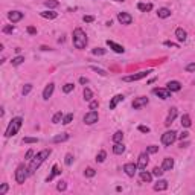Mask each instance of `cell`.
I'll list each match as a JSON object with an SVG mask.
<instances>
[{
	"label": "cell",
	"mask_w": 195,
	"mask_h": 195,
	"mask_svg": "<svg viewBox=\"0 0 195 195\" xmlns=\"http://www.w3.org/2000/svg\"><path fill=\"white\" fill-rule=\"evenodd\" d=\"M49 154H51V150H43V151H40L37 156H34L32 159H31V165H29V168H28V171H29V175H32L35 171L41 166V163L49 157Z\"/></svg>",
	"instance_id": "cell-1"
},
{
	"label": "cell",
	"mask_w": 195,
	"mask_h": 195,
	"mask_svg": "<svg viewBox=\"0 0 195 195\" xmlns=\"http://www.w3.org/2000/svg\"><path fill=\"white\" fill-rule=\"evenodd\" d=\"M73 44L76 49H85L87 46V35L81 28H76L73 31Z\"/></svg>",
	"instance_id": "cell-2"
},
{
	"label": "cell",
	"mask_w": 195,
	"mask_h": 195,
	"mask_svg": "<svg viewBox=\"0 0 195 195\" xmlns=\"http://www.w3.org/2000/svg\"><path fill=\"white\" fill-rule=\"evenodd\" d=\"M21 124H23V119L21 117H14L11 122H9V125L6 128V133H5V137H12L18 133V130L21 128Z\"/></svg>",
	"instance_id": "cell-3"
},
{
	"label": "cell",
	"mask_w": 195,
	"mask_h": 195,
	"mask_svg": "<svg viewBox=\"0 0 195 195\" xmlns=\"http://www.w3.org/2000/svg\"><path fill=\"white\" fill-rule=\"evenodd\" d=\"M28 175H29L28 168L24 166V165H20V166L17 168V171H15V181H17L18 184H23Z\"/></svg>",
	"instance_id": "cell-4"
},
{
	"label": "cell",
	"mask_w": 195,
	"mask_h": 195,
	"mask_svg": "<svg viewBox=\"0 0 195 195\" xmlns=\"http://www.w3.org/2000/svg\"><path fill=\"white\" fill-rule=\"evenodd\" d=\"M151 72H153V70H142V72H139V73H134V75H128V76H124V78H122V81H125V82H133V81H139V79H142V78H145V76H148Z\"/></svg>",
	"instance_id": "cell-5"
},
{
	"label": "cell",
	"mask_w": 195,
	"mask_h": 195,
	"mask_svg": "<svg viewBox=\"0 0 195 195\" xmlns=\"http://www.w3.org/2000/svg\"><path fill=\"white\" fill-rule=\"evenodd\" d=\"M177 140V133L174 130H171V131H166L163 136H162V143L165 146H171L174 142Z\"/></svg>",
	"instance_id": "cell-6"
},
{
	"label": "cell",
	"mask_w": 195,
	"mask_h": 195,
	"mask_svg": "<svg viewBox=\"0 0 195 195\" xmlns=\"http://www.w3.org/2000/svg\"><path fill=\"white\" fill-rule=\"evenodd\" d=\"M98 119H99V114H98V111L91 110V111H88V113L84 116V124H87V125H93L94 122H98Z\"/></svg>",
	"instance_id": "cell-7"
},
{
	"label": "cell",
	"mask_w": 195,
	"mask_h": 195,
	"mask_svg": "<svg viewBox=\"0 0 195 195\" xmlns=\"http://www.w3.org/2000/svg\"><path fill=\"white\" fill-rule=\"evenodd\" d=\"M148 102H150V99H148L146 96H139V98H136V99L133 101V104H131V105H133V108H134V110H139V108L145 107Z\"/></svg>",
	"instance_id": "cell-8"
},
{
	"label": "cell",
	"mask_w": 195,
	"mask_h": 195,
	"mask_svg": "<svg viewBox=\"0 0 195 195\" xmlns=\"http://www.w3.org/2000/svg\"><path fill=\"white\" fill-rule=\"evenodd\" d=\"M146 165H148V153H142L137 160V169L143 171V169H146Z\"/></svg>",
	"instance_id": "cell-9"
},
{
	"label": "cell",
	"mask_w": 195,
	"mask_h": 195,
	"mask_svg": "<svg viewBox=\"0 0 195 195\" xmlns=\"http://www.w3.org/2000/svg\"><path fill=\"white\" fill-rule=\"evenodd\" d=\"M117 20H119L122 24H131V23H133V17H131L128 12H119V14H117Z\"/></svg>",
	"instance_id": "cell-10"
},
{
	"label": "cell",
	"mask_w": 195,
	"mask_h": 195,
	"mask_svg": "<svg viewBox=\"0 0 195 195\" xmlns=\"http://www.w3.org/2000/svg\"><path fill=\"white\" fill-rule=\"evenodd\" d=\"M124 171H125V174L128 177H134L136 171H137V165H134V163H125L124 165Z\"/></svg>",
	"instance_id": "cell-11"
},
{
	"label": "cell",
	"mask_w": 195,
	"mask_h": 195,
	"mask_svg": "<svg viewBox=\"0 0 195 195\" xmlns=\"http://www.w3.org/2000/svg\"><path fill=\"white\" fill-rule=\"evenodd\" d=\"M175 117H177V108L175 107H172L169 110V113H168V117H166V120H165V125L166 127H169L171 124H172V122L175 120Z\"/></svg>",
	"instance_id": "cell-12"
},
{
	"label": "cell",
	"mask_w": 195,
	"mask_h": 195,
	"mask_svg": "<svg viewBox=\"0 0 195 195\" xmlns=\"http://www.w3.org/2000/svg\"><path fill=\"white\" fill-rule=\"evenodd\" d=\"M153 93L157 94L160 99H168V98H171V91L168 88H154Z\"/></svg>",
	"instance_id": "cell-13"
},
{
	"label": "cell",
	"mask_w": 195,
	"mask_h": 195,
	"mask_svg": "<svg viewBox=\"0 0 195 195\" xmlns=\"http://www.w3.org/2000/svg\"><path fill=\"white\" fill-rule=\"evenodd\" d=\"M54 88H55V84L54 82H49L46 85V88L43 90V99H49V98L52 96V93H54Z\"/></svg>",
	"instance_id": "cell-14"
},
{
	"label": "cell",
	"mask_w": 195,
	"mask_h": 195,
	"mask_svg": "<svg viewBox=\"0 0 195 195\" xmlns=\"http://www.w3.org/2000/svg\"><path fill=\"white\" fill-rule=\"evenodd\" d=\"M8 18L12 23H17V21H20L23 18V12H20V11H11V12H8Z\"/></svg>",
	"instance_id": "cell-15"
},
{
	"label": "cell",
	"mask_w": 195,
	"mask_h": 195,
	"mask_svg": "<svg viewBox=\"0 0 195 195\" xmlns=\"http://www.w3.org/2000/svg\"><path fill=\"white\" fill-rule=\"evenodd\" d=\"M166 88L172 93V91H180V88H181V84L178 82V81H169L168 84H166Z\"/></svg>",
	"instance_id": "cell-16"
},
{
	"label": "cell",
	"mask_w": 195,
	"mask_h": 195,
	"mask_svg": "<svg viewBox=\"0 0 195 195\" xmlns=\"http://www.w3.org/2000/svg\"><path fill=\"white\" fill-rule=\"evenodd\" d=\"M172 168H174V159H171V157L163 159V163H162V169L163 171H171Z\"/></svg>",
	"instance_id": "cell-17"
},
{
	"label": "cell",
	"mask_w": 195,
	"mask_h": 195,
	"mask_svg": "<svg viewBox=\"0 0 195 195\" xmlns=\"http://www.w3.org/2000/svg\"><path fill=\"white\" fill-rule=\"evenodd\" d=\"M124 101V94H116L114 98H111V101H110V110H114L117 107L119 102Z\"/></svg>",
	"instance_id": "cell-18"
},
{
	"label": "cell",
	"mask_w": 195,
	"mask_h": 195,
	"mask_svg": "<svg viewBox=\"0 0 195 195\" xmlns=\"http://www.w3.org/2000/svg\"><path fill=\"white\" fill-rule=\"evenodd\" d=\"M107 44H108V46H110V47L113 49V51H114L116 54H124V52H125V49L122 47L120 44L114 43V41H110V40H108V41H107Z\"/></svg>",
	"instance_id": "cell-19"
},
{
	"label": "cell",
	"mask_w": 195,
	"mask_h": 195,
	"mask_svg": "<svg viewBox=\"0 0 195 195\" xmlns=\"http://www.w3.org/2000/svg\"><path fill=\"white\" fill-rule=\"evenodd\" d=\"M168 189V181L166 180H159L156 184H154V190H166Z\"/></svg>",
	"instance_id": "cell-20"
},
{
	"label": "cell",
	"mask_w": 195,
	"mask_h": 195,
	"mask_svg": "<svg viewBox=\"0 0 195 195\" xmlns=\"http://www.w3.org/2000/svg\"><path fill=\"white\" fill-rule=\"evenodd\" d=\"M175 37H177V40H178V41H186L187 34H186V31H184V29L178 28V29L175 31Z\"/></svg>",
	"instance_id": "cell-21"
},
{
	"label": "cell",
	"mask_w": 195,
	"mask_h": 195,
	"mask_svg": "<svg viewBox=\"0 0 195 195\" xmlns=\"http://www.w3.org/2000/svg\"><path fill=\"white\" fill-rule=\"evenodd\" d=\"M140 180H142V181H145V183H150V181L153 180V174L146 172V171L143 169V171H140Z\"/></svg>",
	"instance_id": "cell-22"
},
{
	"label": "cell",
	"mask_w": 195,
	"mask_h": 195,
	"mask_svg": "<svg viewBox=\"0 0 195 195\" xmlns=\"http://www.w3.org/2000/svg\"><path fill=\"white\" fill-rule=\"evenodd\" d=\"M60 172H61V171L58 169V166H57V165H54V166H52V172L49 174V177L46 178V181H52V180H54V177H57Z\"/></svg>",
	"instance_id": "cell-23"
},
{
	"label": "cell",
	"mask_w": 195,
	"mask_h": 195,
	"mask_svg": "<svg viewBox=\"0 0 195 195\" xmlns=\"http://www.w3.org/2000/svg\"><path fill=\"white\" fill-rule=\"evenodd\" d=\"M124 151H125V146L122 145L120 142L114 143V146H113V153H114V154H122Z\"/></svg>",
	"instance_id": "cell-24"
},
{
	"label": "cell",
	"mask_w": 195,
	"mask_h": 195,
	"mask_svg": "<svg viewBox=\"0 0 195 195\" xmlns=\"http://www.w3.org/2000/svg\"><path fill=\"white\" fill-rule=\"evenodd\" d=\"M40 15L43 18H49V20L57 18V12H54V11H44V12H40Z\"/></svg>",
	"instance_id": "cell-25"
},
{
	"label": "cell",
	"mask_w": 195,
	"mask_h": 195,
	"mask_svg": "<svg viewBox=\"0 0 195 195\" xmlns=\"http://www.w3.org/2000/svg\"><path fill=\"white\" fill-rule=\"evenodd\" d=\"M157 15H159L160 18H168V17L171 15V9H168V8H160L159 12H157Z\"/></svg>",
	"instance_id": "cell-26"
},
{
	"label": "cell",
	"mask_w": 195,
	"mask_h": 195,
	"mask_svg": "<svg viewBox=\"0 0 195 195\" xmlns=\"http://www.w3.org/2000/svg\"><path fill=\"white\" fill-rule=\"evenodd\" d=\"M137 8H139L142 12H150V11L153 9V5H151V3H139Z\"/></svg>",
	"instance_id": "cell-27"
},
{
	"label": "cell",
	"mask_w": 195,
	"mask_h": 195,
	"mask_svg": "<svg viewBox=\"0 0 195 195\" xmlns=\"http://www.w3.org/2000/svg\"><path fill=\"white\" fill-rule=\"evenodd\" d=\"M69 139V134L67 133H61L60 136H55L54 137V143H60V142H66Z\"/></svg>",
	"instance_id": "cell-28"
},
{
	"label": "cell",
	"mask_w": 195,
	"mask_h": 195,
	"mask_svg": "<svg viewBox=\"0 0 195 195\" xmlns=\"http://www.w3.org/2000/svg\"><path fill=\"white\" fill-rule=\"evenodd\" d=\"M82 96H84V99H85V101H88V102H90V101L93 99V91H91L90 88H84Z\"/></svg>",
	"instance_id": "cell-29"
},
{
	"label": "cell",
	"mask_w": 195,
	"mask_h": 195,
	"mask_svg": "<svg viewBox=\"0 0 195 195\" xmlns=\"http://www.w3.org/2000/svg\"><path fill=\"white\" fill-rule=\"evenodd\" d=\"M181 125H183L184 128H189V127H190V117H189V114H183V116H181Z\"/></svg>",
	"instance_id": "cell-30"
},
{
	"label": "cell",
	"mask_w": 195,
	"mask_h": 195,
	"mask_svg": "<svg viewBox=\"0 0 195 195\" xmlns=\"http://www.w3.org/2000/svg\"><path fill=\"white\" fill-rule=\"evenodd\" d=\"M44 5H46V8H57L58 5H60V2H58V0H46V2H44Z\"/></svg>",
	"instance_id": "cell-31"
},
{
	"label": "cell",
	"mask_w": 195,
	"mask_h": 195,
	"mask_svg": "<svg viewBox=\"0 0 195 195\" xmlns=\"http://www.w3.org/2000/svg\"><path fill=\"white\" fill-rule=\"evenodd\" d=\"M63 113L61 111H58V113H55L54 114V117H52V122H54V124H60V122H63Z\"/></svg>",
	"instance_id": "cell-32"
},
{
	"label": "cell",
	"mask_w": 195,
	"mask_h": 195,
	"mask_svg": "<svg viewBox=\"0 0 195 195\" xmlns=\"http://www.w3.org/2000/svg\"><path fill=\"white\" fill-rule=\"evenodd\" d=\"M122 139H124V133H122V131H116V133L113 134V142H114V143L122 142Z\"/></svg>",
	"instance_id": "cell-33"
},
{
	"label": "cell",
	"mask_w": 195,
	"mask_h": 195,
	"mask_svg": "<svg viewBox=\"0 0 195 195\" xmlns=\"http://www.w3.org/2000/svg\"><path fill=\"white\" fill-rule=\"evenodd\" d=\"M90 70H93V72H96V73H99L101 76H107V72H105L104 69H99V67H96V66H90Z\"/></svg>",
	"instance_id": "cell-34"
},
{
	"label": "cell",
	"mask_w": 195,
	"mask_h": 195,
	"mask_svg": "<svg viewBox=\"0 0 195 195\" xmlns=\"http://www.w3.org/2000/svg\"><path fill=\"white\" fill-rule=\"evenodd\" d=\"M24 61V57H21V55H18V57H15V58H12V61H11V64L12 66H20L21 63Z\"/></svg>",
	"instance_id": "cell-35"
},
{
	"label": "cell",
	"mask_w": 195,
	"mask_h": 195,
	"mask_svg": "<svg viewBox=\"0 0 195 195\" xmlns=\"http://www.w3.org/2000/svg\"><path fill=\"white\" fill-rule=\"evenodd\" d=\"M105 157H107V153H105V151H99V153H98V156H96V162L102 163V162L105 160Z\"/></svg>",
	"instance_id": "cell-36"
},
{
	"label": "cell",
	"mask_w": 195,
	"mask_h": 195,
	"mask_svg": "<svg viewBox=\"0 0 195 195\" xmlns=\"http://www.w3.org/2000/svg\"><path fill=\"white\" fill-rule=\"evenodd\" d=\"M72 120H73V114H72V113H69V114H66V116L63 117V124H64V125H69Z\"/></svg>",
	"instance_id": "cell-37"
},
{
	"label": "cell",
	"mask_w": 195,
	"mask_h": 195,
	"mask_svg": "<svg viewBox=\"0 0 195 195\" xmlns=\"http://www.w3.org/2000/svg\"><path fill=\"white\" fill-rule=\"evenodd\" d=\"M105 52H107L105 49H101V47H96V49H93V51H91L93 55H104Z\"/></svg>",
	"instance_id": "cell-38"
},
{
	"label": "cell",
	"mask_w": 195,
	"mask_h": 195,
	"mask_svg": "<svg viewBox=\"0 0 195 195\" xmlns=\"http://www.w3.org/2000/svg\"><path fill=\"white\" fill-rule=\"evenodd\" d=\"M163 172H165V171H163L162 168H154V169H153V175H154V177H162Z\"/></svg>",
	"instance_id": "cell-39"
},
{
	"label": "cell",
	"mask_w": 195,
	"mask_h": 195,
	"mask_svg": "<svg viewBox=\"0 0 195 195\" xmlns=\"http://www.w3.org/2000/svg\"><path fill=\"white\" fill-rule=\"evenodd\" d=\"M84 174H85V177H94V175H96V171H94L93 168H87Z\"/></svg>",
	"instance_id": "cell-40"
},
{
	"label": "cell",
	"mask_w": 195,
	"mask_h": 195,
	"mask_svg": "<svg viewBox=\"0 0 195 195\" xmlns=\"http://www.w3.org/2000/svg\"><path fill=\"white\" fill-rule=\"evenodd\" d=\"M157 151H159V146H156V145L148 146V150H146V153H148V154H156Z\"/></svg>",
	"instance_id": "cell-41"
},
{
	"label": "cell",
	"mask_w": 195,
	"mask_h": 195,
	"mask_svg": "<svg viewBox=\"0 0 195 195\" xmlns=\"http://www.w3.org/2000/svg\"><path fill=\"white\" fill-rule=\"evenodd\" d=\"M38 139L37 137H24L23 139V143H37Z\"/></svg>",
	"instance_id": "cell-42"
},
{
	"label": "cell",
	"mask_w": 195,
	"mask_h": 195,
	"mask_svg": "<svg viewBox=\"0 0 195 195\" xmlns=\"http://www.w3.org/2000/svg\"><path fill=\"white\" fill-rule=\"evenodd\" d=\"M31 90H32V84H26V85L23 87V94H24V96L29 94V93H31Z\"/></svg>",
	"instance_id": "cell-43"
},
{
	"label": "cell",
	"mask_w": 195,
	"mask_h": 195,
	"mask_svg": "<svg viewBox=\"0 0 195 195\" xmlns=\"http://www.w3.org/2000/svg\"><path fill=\"white\" fill-rule=\"evenodd\" d=\"M73 87H75V85H73V84H70V82H69V84H66V85L63 87V91H64V93H70V91L73 90Z\"/></svg>",
	"instance_id": "cell-44"
},
{
	"label": "cell",
	"mask_w": 195,
	"mask_h": 195,
	"mask_svg": "<svg viewBox=\"0 0 195 195\" xmlns=\"http://www.w3.org/2000/svg\"><path fill=\"white\" fill-rule=\"evenodd\" d=\"M57 189H58L60 192H63V190H66V189H67V184H66V181H60V183L57 184Z\"/></svg>",
	"instance_id": "cell-45"
},
{
	"label": "cell",
	"mask_w": 195,
	"mask_h": 195,
	"mask_svg": "<svg viewBox=\"0 0 195 195\" xmlns=\"http://www.w3.org/2000/svg\"><path fill=\"white\" fill-rule=\"evenodd\" d=\"M72 162H73V156H72V154H67V156H66V159H64V163H66L67 166H70V165H72Z\"/></svg>",
	"instance_id": "cell-46"
},
{
	"label": "cell",
	"mask_w": 195,
	"mask_h": 195,
	"mask_svg": "<svg viewBox=\"0 0 195 195\" xmlns=\"http://www.w3.org/2000/svg\"><path fill=\"white\" fill-rule=\"evenodd\" d=\"M12 31H14V26H12V24H8V26L3 28V34H11Z\"/></svg>",
	"instance_id": "cell-47"
},
{
	"label": "cell",
	"mask_w": 195,
	"mask_h": 195,
	"mask_svg": "<svg viewBox=\"0 0 195 195\" xmlns=\"http://www.w3.org/2000/svg\"><path fill=\"white\" fill-rule=\"evenodd\" d=\"M8 192V184L6 183H3L2 186H0V195H5Z\"/></svg>",
	"instance_id": "cell-48"
},
{
	"label": "cell",
	"mask_w": 195,
	"mask_h": 195,
	"mask_svg": "<svg viewBox=\"0 0 195 195\" xmlns=\"http://www.w3.org/2000/svg\"><path fill=\"white\" fill-rule=\"evenodd\" d=\"M98 107H99V102H98V101H90V110H96Z\"/></svg>",
	"instance_id": "cell-49"
},
{
	"label": "cell",
	"mask_w": 195,
	"mask_h": 195,
	"mask_svg": "<svg viewBox=\"0 0 195 195\" xmlns=\"http://www.w3.org/2000/svg\"><path fill=\"white\" fill-rule=\"evenodd\" d=\"M186 72H195V63H189L186 66Z\"/></svg>",
	"instance_id": "cell-50"
},
{
	"label": "cell",
	"mask_w": 195,
	"mask_h": 195,
	"mask_svg": "<svg viewBox=\"0 0 195 195\" xmlns=\"http://www.w3.org/2000/svg\"><path fill=\"white\" fill-rule=\"evenodd\" d=\"M82 20H84L85 23H91V21L94 20V17H93V15H84V18H82Z\"/></svg>",
	"instance_id": "cell-51"
},
{
	"label": "cell",
	"mask_w": 195,
	"mask_h": 195,
	"mask_svg": "<svg viewBox=\"0 0 195 195\" xmlns=\"http://www.w3.org/2000/svg\"><path fill=\"white\" fill-rule=\"evenodd\" d=\"M139 131L140 133H150V128L145 127V125H139Z\"/></svg>",
	"instance_id": "cell-52"
},
{
	"label": "cell",
	"mask_w": 195,
	"mask_h": 195,
	"mask_svg": "<svg viewBox=\"0 0 195 195\" xmlns=\"http://www.w3.org/2000/svg\"><path fill=\"white\" fill-rule=\"evenodd\" d=\"M32 157H34V151H32V150H29V151L26 153V156H24V159H26V160H31Z\"/></svg>",
	"instance_id": "cell-53"
},
{
	"label": "cell",
	"mask_w": 195,
	"mask_h": 195,
	"mask_svg": "<svg viewBox=\"0 0 195 195\" xmlns=\"http://www.w3.org/2000/svg\"><path fill=\"white\" fill-rule=\"evenodd\" d=\"M28 32H29L31 35H35V34H37V29H35L34 26H29V28H28Z\"/></svg>",
	"instance_id": "cell-54"
},
{
	"label": "cell",
	"mask_w": 195,
	"mask_h": 195,
	"mask_svg": "<svg viewBox=\"0 0 195 195\" xmlns=\"http://www.w3.org/2000/svg\"><path fill=\"white\" fill-rule=\"evenodd\" d=\"M165 46H169V47H178L175 43H172V41H165Z\"/></svg>",
	"instance_id": "cell-55"
},
{
	"label": "cell",
	"mask_w": 195,
	"mask_h": 195,
	"mask_svg": "<svg viewBox=\"0 0 195 195\" xmlns=\"http://www.w3.org/2000/svg\"><path fill=\"white\" fill-rule=\"evenodd\" d=\"M187 136H189V133H187V131H183V133L180 134V139H181V140H183V139H187Z\"/></svg>",
	"instance_id": "cell-56"
},
{
	"label": "cell",
	"mask_w": 195,
	"mask_h": 195,
	"mask_svg": "<svg viewBox=\"0 0 195 195\" xmlns=\"http://www.w3.org/2000/svg\"><path fill=\"white\" fill-rule=\"evenodd\" d=\"M79 82H81V84H87V82H88V79H87V78H84V76H81V78H79Z\"/></svg>",
	"instance_id": "cell-57"
},
{
	"label": "cell",
	"mask_w": 195,
	"mask_h": 195,
	"mask_svg": "<svg viewBox=\"0 0 195 195\" xmlns=\"http://www.w3.org/2000/svg\"><path fill=\"white\" fill-rule=\"evenodd\" d=\"M187 145H189L187 142H181V143H180V146H181V148H186V146H187Z\"/></svg>",
	"instance_id": "cell-58"
},
{
	"label": "cell",
	"mask_w": 195,
	"mask_h": 195,
	"mask_svg": "<svg viewBox=\"0 0 195 195\" xmlns=\"http://www.w3.org/2000/svg\"><path fill=\"white\" fill-rule=\"evenodd\" d=\"M114 2H124V0H114Z\"/></svg>",
	"instance_id": "cell-59"
}]
</instances>
